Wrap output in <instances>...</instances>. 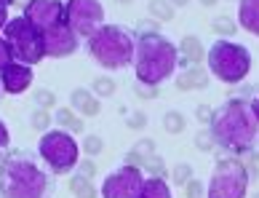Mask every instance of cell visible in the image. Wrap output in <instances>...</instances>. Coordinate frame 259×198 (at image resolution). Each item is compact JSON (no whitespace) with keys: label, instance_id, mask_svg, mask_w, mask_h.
<instances>
[{"label":"cell","instance_id":"obj_32","mask_svg":"<svg viewBox=\"0 0 259 198\" xmlns=\"http://www.w3.org/2000/svg\"><path fill=\"white\" fill-rule=\"evenodd\" d=\"M147 126V115L145 112H131V118H128V129H145Z\"/></svg>","mask_w":259,"mask_h":198},{"label":"cell","instance_id":"obj_13","mask_svg":"<svg viewBox=\"0 0 259 198\" xmlns=\"http://www.w3.org/2000/svg\"><path fill=\"white\" fill-rule=\"evenodd\" d=\"M0 83L8 94H22L24 89L32 86V70L30 64H22V62H11L0 70Z\"/></svg>","mask_w":259,"mask_h":198},{"label":"cell","instance_id":"obj_43","mask_svg":"<svg viewBox=\"0 0 259 198\" xmlns=\"http://www.w3.org/2000/svg\"><path fill=\"white\" fill-rule=\"evenodd\" d=\"M200 3H203L206 8H211V6H217V0H200Z\"/></svg>","mask_w":259,"mask_h":198},{"label":"cell","instance_id":"obj_30","mask_svg":"<svg viewBox=\"0 0 259 198\" xmlns=\"http://www.w3.org/2000/svg\"><path fill=\"white\" fill-rule=\"evenodd\" d=\"M35 102H37L40 107H54L56 97H54V91H46V89H40V91H35Z\"/></svg>","mask_w":259,"mask_h":198},{"label":"cell","instance_id":"obj_44","mask_svg":"<svg viewBox=\"0 0 259 198\" xmlns=\"http://www.w3.org/2000/svg\"><path fill=\"white\" fill-rule=\"evenodd\" d=\"M8 3H14V0H0V6H6V8H8Z\"/></svg>","mask_w":259,"mask_h":198},{"label":"cell","instance_id":"obj_2","mask_svg":"<svg viewBox=\"0 0 259 198\" xmlns=\"http://www.w3.org/2000/svg\"><path fill=\"white\" fill-rule=\"evenodd\" d=\"M179 62V54L174 43H168L158 32H147L137 41V54H134V70H137L139 83L147 86H158L174 72Z\"/></svg>","mask_w":259,"mask_h":198},{"label":"cell","instance_id":"obj_24","mask_svg":"<svg viewBox=\"0 0 259 198\" xmlns=\"http://www.w3.org/2000/svg\"><path fill=\"white\" fill-rule=\"evenodd\" d=\"M190 177H193V169H190V164L174 166V185H187Z\"/></svg>","mask_w":259,"mask_h":198},{"label":"cell","instance_id":"obj_9","mask_svg":"<svg viewBox=\"0 0 259 198\" xmlns=\"http://www.w3.org/2000/svg\"><path fill=\"white\" fill-rule=\"evenodd\" d=\"M104 8L99 0H70L67 3V24L72 27L75 35L91 37L102 30Z\"/></svg>","mask_w":259,"mask_h":198},{"label":"cell","instance_id":"obj_37","mask_svg":"<svg viewBox=\"0 0 259 198\" xmlns=\"http://www.w3.org/2000/svg\"><path fill=\"white\" fill-rule=\"evenodd\" d=\"M126 164H128V166H137V169H139V166H145L147 161H145V158H142V155H137V153H134V150H131V153L126 155Z\"/></svg>","mask_w":259,"mask_h":198},{"label":"cell","instance_id":"obj_26","mask_svg":"<svg viewBox=\"0 0 259 198\" xmlns=\"http://www.w3.org/2000/svg\"><path fill=\"white\" fill-rule=\"evenodd\" d=\"M14 62V51H11V43L6 41V37H0V70L6 67V64Z\"/></svg>","mask_w":259,"mask_h":198},{"label":"cell","instance_id":"obj_5","mask_svg":"<svg viewBox=\"0 0 259 198\" xmlns=\"http://www.w3.org/2000/svg\"><path fill=\"white\" fill-rule=\"evenodd\" d=\"M208 67L225 83H238L243 81L251 70V54L246 46L233 43V41H217L208 51Z\"/></svg>","mask_w":259,"mask_h":198},{"label":"cell","instance_id":"obj_8","mask_svg":"<svg viewBox=\"0 0 259 198\" xmlns=\"http://www.w3.org/2000/svg\"><path fill=\"white\" fill-rule=\"evenodd\" d=\"M40 155L49 161L51 172L67 174L78 164V145L67 131H43L40 137Z\"/></svg>","mask_w":259,"mask_h":198},{"label":"cell","instance_id":"obj_16","mask_svg":"<svg viewBox=\"0 0 259 198\" xmlns=\"http://www.w3.org/2000/svg\"><path fill=\"white\" fill-rule=\"evenodd\" d=\"M137 198H171V190L163 177H150L147 182H142Z\"/></svg>","mask_w":259,"mask_h":198},{"label":"cell","instance_id":"obj_27","mask_svg":"<svg viewBox=\"0 0 259 198\" xmlns=\"http://www.w3.org/2000/svg\"><path fill=\"white\" fill-rule=\"evenodd\" d=\"M134 153H137V155H142V158L147 161V158H152V155H155V142H152V139H142V142H139L137 147H134Z\"/></svg>","mask_w":259,"mask_h":198},{"label":"cell","instance_id":"obj_39","mask_svg":"<svg viewBox=\"0 0 259 198\" xmlns=\"http://www.w3.org/2000/svg\"><path fill=\"white\" fill-rule=\"evenodd\" d=\"M8 145V129L3 126V121H0V150Z\"/></svg>","mask_w":259,"mask_h":198},{"label":"cell","instance_id":"obj_40","mask_svg":"<svg viewBox=\"0 0 259 198\" xmlns=\"http://www.w3.org/2000/svg\"><path fill=\"white\" fill-rule=\"evenodd\" d=\"M251 110H254V115L259 121V94H254V99H251Z\"/></svg>","mask_w":259,"mask_h":198},{"label":"cell","instance_id":"obj_31","mask_svg":"<svg viewBox=\"0 0 259 198\" xmlns=\"http://www.w3.org/2000/svg\"><path fill=\"white\" fill-rule=\"evenodd\" d=\"M89 99H91V94L85 91V89H75V91H72V107H78V110H80Z\"/></svg>","mask_w":259,"mask_h":198},{"label":"cell","instance_id":"obj_12","mask_svg":"<svg viewBox=\"0 0 259 198\" xmlns=\"http://www.w3.org/2000/svg\"><path fill=\"white\" fill-rule=\"evenodd\" d=\"M43 35V49H46V56H67L78 49V35L72 32L70 24H59L54 30H46L40 32Z\"/></svg>","mask_w":259,"mask_h":198},{"label":"cell","instance_id":"obj_36","mask_svg":"<svg viewBox=\"0 0 259 198\" xmlns=\"http://www.w3.org/2000/svg\"><path fill=\"white\" fill-rule=\"evenodd\" d=\"M80 174H83V177H89V180H91V177L97 174V164H91V161H83V164H80Z\"/></svg>","mask_w":259,"mask_h":198},{"label":"cell","instance_id":"obj_45","mask_svg":"<svg viewBox=\"0 0 259 198\" xmlns=\"http://www.w3.org/2000/svg\"><path fill=\"white\" fill-rule=\"evenodd\" d=\"M118 3H131V0H118Z\"/></svg>","mask_w":259,"mask_h":198},{"label":"cell","instance_id":"obj_41","mask_svg":"<svg viewBox=\"0 0 259 198\" xmlns=\"http://www.w3.org/2000/svg\"><path fill=\"white\" fill-rule=\"evenodd\" d=\"M6 19H8V11H6V6H0V27H3V24H8Z\"/></svg>","mask_w":259,"mask_h":198},{"label":"cell","instance_id":"obj_34","mask_svg":"<svg viewBox=\"0 0 259 198\" xmlns=\"http://www.w3.org/2000/svg\"><path fill=\"white\" fill-rule=\"evenodd\" d=\"M185 187H187V198H203V185H200L198 180H195V182L190 180Z\"/></svg>","mask_w":259,"mask_h":198},{"label":"cell","instance_id":"obj_21","mask_svg":"<svg viewBox=\"0 0 259 198\" xmlns=\"http://www.w3.org/2000/svg\"><path fill=\"white\" fill-rule=\"evenodd\" d=\"M163 126H166L168 134H179V131H185V115L177 110L166 112V118H163Z\"/></svg>","mask_w":259,"mask_h":198},{"label":"cell","instance_id":"obj_6","mask_svg":"<svg viewBox=\"0 0 259 198\" xmlns=\"http://www.w3.org/2000/svg\"><path fill=\"white\" fill-rule=\"evenodd\" d=\"M6 41L11 43L14 59L22 62V64H30L32 67V64H37L46 56L43 35H40V30H35L27 16L11 19V22L6 24Z\"/></svg>","mask_w":259,"mask_h":198},{"label":"cell","instance_id":"obj_20","mask_svg":"<svg viewBox=\"0 0 259 198\" xmlns=\"http://www.w3.org/2000/svg\"><path fill=\"white\" fill-rule=\"evenodd\" d=\"M56 124H62L64 129H70V131H83V121H78L72 115V110H67V107L56 110Z\"/></svg>","mask_w":259,"mask_h":198},{"label":"cell","instance_id":"obj_3","mask_svg":"<svg viewBox=\"0 0 259 198\" xmlns=\"http://www.w3.org/2000/svg\"><path fill=\"white\" fill-rule=\"evenodd\" d=\"M51 180L40 172L30 155H11L0 174V190L8 198H43Z\"/></svg>","mask_w":259,"mask_h":198},{"label":"cell","instance_id":"obj_25","mask_svg":"<svg viewBox=\"0 0 259 198\" xmlns=\"http://www.w3.org/2000/svg\"><path fill=\"white\" fill-rule=\"evenodd\" d=\"M94 91H97L99 97H110V94L115 91V81H110V78H97V81H94Z\"/></svg>","mask_w":259,"mask_h":198},{"label":"cell","instance_id":"obj_28","mask_svg":"<svg viewBox=\"0 0 259 198\" xmlns=\"http://www.w3.org/2000/svg\"><path fill=\"white\" fill-rule=\"evenodd\" d=\"M195 147L203 150V153H208V150L214 147V134H211V131H200V134L195 137Z\"/></svg>","mask_w":259,"mask_h":198},{"label":"cell","instance_id":"obj_14","mask_svg":"<svg viewBox=\"0 0 259 198\" xmlns=\"http://www.w3.org/2000/svg\"><path fill=\"white\" fill-rule=\"evenodd\" d=\"M208 86V75L206 70H200V67H190L185 70L177 78V89L179 91H193V89H206Z\"/></svg>","mask_w":259,"mask_h":198},{"label":"cell","instance_id":"obj_22","mask_svg":"<svg viewBox=\"0 0 259 198\" xmlns=\"http://www.w3.org/2000/svg\"><path fill=\"white\" fill-rule=\"evenodd\" d=\"M214 32L217 35H235V22L230 16H219V19H214Z\"/></svg>","mask_w":259,"mask_h":198},{"label":"cell","instance_id":"obj_19","mask_svg":"<svg viewBox=\"0 0 259 198\" xmlns=\"http://www.w3.org/2000/svg\"><path fill=\"white\" fill-rule=\"evenodd\" d=\"M150 14L158 19V22H171L174 19V6L168 0H150Z\"/></svg>","mask_w":259,"mask_h":198},{"label":"cell","instance_id":"obj_10","mask_svg":"<svg viewBox=\"0 0 259 198\" xmlns=\"http://www.w3.org/2000/svg\"><path fill=\"white\" fill-rule=\"evenodd\" d=\"M24 16L32 22L35 30H54V27L64 24L67 8L62 6V0H27L24 6Z\"/></svg>","mask_w":259,"mask_h":198},{"label":"cell","instance_id":"obj_42","mask_svg":"<svg viewBox=\"0 0 259 198\" xmlns=\"http://www.w3.org/2000/svg\"><path fill=\"white\" fill-rule=\"evenodd\" d=\"M168 3H171V6H174V8H179V6H187V3H190V0H168Z\"/></svg>","mask_w":259,"mask_h":198},{"label":"cell","instance_id":"obj_4","mask_svg":"<svg viewBox=\"0 0 259 198\" xmlns=\"http://www.w3.org/2000/svg\"><path fill=\"white\" fill-rule=\"evenodd\" d=\"M89 49L97 56V62L102 67L120 70V67H126V64H131L134 54H137V37H134V32L126 30V27L110 24V27H102V30L91 37Z\"/></svg>","mask_w":259,"mask_h":198},{"label":"cell","instance_id":"obj_7","mask_svg":"<svg viewBox=\"0 0 259 198\" xmlns=\"http://www.w3.org/2000/svg\"><path fill=\"white\" fill-rule=\"evenodd\" d=\"M248 190V174L241 161L225 158L219 161L208 185V198H243Z\"/></svg>","mask_w":259,"mask_h":198},{"label":"cell","instance_id":"obj_38","mask_svg":"<svg viewBox=\"0 0 259 198\" xmlns=\"http://www.w3.org/2000/svg\"><path fill=\"white\" fill-rule=\"evenodd\" d=\"M139 94H142V97H155L158 89H155V86H147V83H142V86H139Z\"/></svg>","mask_w":259,"mask_h":198},{"label":"cell","instance_id":"obj_15","mask_svg":"<svg viewBox=\"0 0 259 198\" xmlns=\"http://www.w3.org/2000/svg\"><path fill=\"white\" fill-rule=\"evenodd\" d=\"M241 24L259 35V0H241Z\"/></svg>","mask_w":259,"mask_h":198},{"label":"cell","instance_id":"obj_17","mask_svg":"<svg viewBox=\"0 0 259 198\" xmlns=\"http://www.w3.org/2000/svg\"><path fill=\"white\" fill-rule=\"evenodd\" d=\"M182 54H185V59L193 62V64H198L200 59H206L203 43H200L198 37H193V35H187L185 41H182Z\"/></svg>","mask_w":259,"mask_h":198},{"label":"cell","instance_id":"obj_18","mask_svg":"<svg viewBox=\"0 0 259 198\" xmlns=\"http://www.w3.org/2000/svg\"><path fill=\"white\" fill-rule=\"evenodd\" d=\"M70 190L78 195V198H97V190H94L91 180H89V177H83V174L70 180Z\"/></svg>","mask_w":259,"mask_h":198},{"label":"cell","instance_id":"obj_29","mask_svg":"<svg viewBox=\"0 0 259 198\" xmlns=\"http://www.w3.org/2000/svg\"><path fill=\"white\" fill-rule=\"evenodd\" d=\"M102 139L97 137V134H91L89 139H85V142H83V150H85V153H89V155H97V153H102Z\"/></svg>","mask_w":259,"mask_h":198},{"label":"cell","instance_id":"obj_33","mask_svg":"<svg viewBox=\"0 0 259 198\" xmlns=\"http://www.w3.org/2000/svg\"><path fill=\"white\" fill-rule=\"evenodd\" d=\"M145 166L150 169V172H155V177H163V174H166V169H163V161H160L158 155L147 158V164H145Z\"/></svg>","mask_w":259,"mask_h":198},{"label":"cell","instance_id":"obj_35","mask_svg":"<svg viewBox=\"0 0 259 198\" xmlns=\"http://www.w3.org/2000/svg\"><path fill=\"white\" fill-rule=\"evenodd\" d=\"M195 115H198V121H203V124H211V118H214V110L206 107V105H200V107L195 110Z\"/></svg>","mask_w":259,"mask_h":198},{"label":"cell","instance_id":"obj_1","mask_svg":"<svg viewBox=\"0 0 259 198\" xmlns=\"http://www.w3.org/2000/svg\"><path fill=\"white\" fill-rule=\"evenodd\" d=\"M259 121L254 110L243 99H230L214 112L211 118V134L222 147L227 150H248L256 139Z\"/></svg>","mask_w":259,"mask_h":198},{"label":"cell","instance_id":"obj_23","mask_svg":"<svg viewBox=\"0 0 259 198\" xmlns=\"http://www.w3.org/2000/svg\"><path fill=\"white\" fill-rule=\"evenodd\" d=\"M49 126H51V115H49V112H46V110H35L32 112V129L35 131H46Z\"/></svg>","mask_w":259,"mask_h":198},{"label":"cell","instance_id":"obj_11","mask_svg":"<svg viewBox=\"0 0 259 198\" xmlns=\"http://www.w3.org/2000/svg\"><path fill=\"white\" fill-rule=\"evenodd\" d=\"M142 174L137 166H123L118 172H112L102 185V195L104 198H137L139 187H142Z\"/></svg>","mask_w":259,"mask_h":198}]
</instances>
